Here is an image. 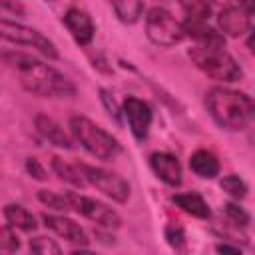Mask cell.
Masks as SVG:
<instances>
[{
	"label": "cell",
	"instance_id": "obj_1",
	"mask_svg": "<svg viewBox=\"0 0 255 255\" xmlns=\"http://www.w3.org/2000/svg\"><path fill=\"white\" fill-rule=\"evenodd\" d=\"M0 58L10 70H14L22 88L38 98H72L76 94V86L60 70L32 54L8 50L0 52Z\"/></svg>",
	"mask_w": 255,
	"mask_h": 255
},
{
	"label": "cell",
	"instance_id": "obj_2",
	"mask_svg": "<svg viewBox=\"0 0 255 255\" xmlns=\"http://www.w3.org/2000/svg\"><path fill=\"white\" fill-rule=\"evenodd\" d=\"M205 106L211 120L221 129H227V131L245 129L253 120V112H255V104L249 94L227 88V86L211 88L205 94Z\"/></svg>",
	"mask_w": 255,
	"mask_h": 255
},
{
	"label": "cell",
	"instance_id": "obj_3",
	"mask_svg": "<svg viewBox=\"0 0 255 255\" xmlns=\"http://www.w3.org/2000/svg\"><path fill=\"white\" fill-rule=\"evenodd\" d=\"M187 56L199 72L215 82L233 84L243 78L241 66L225 50V46H193L187 50Z\"/></svg>",
	"mask_w": 255,
	"mask_h": 255
},
{
	"label": "cell",
	"instance_id": "obj_4",
	"mask_svg": "<svg viewBox=\"0 0 255 255\" xmlns=\"http://www.w3.org/2000/svg\"><path fill=\"white\" fill-rule=\"evenodd\" d=\"M70 133H72L74 141H78L96 159L112 161L122 151L120 141L110 131H106L102 126H98L96 122H92L86 116L70 118Z\"/></svg>",
	"mask_w": 255,
	"mask_h": 255
},
{
	"label": "cell",
	"instance_id": "obj_5",
	"mask_svg": "<svg viewBox=\"0 0 255 255\" xmlns=\"http://www.w3.org/2000/svg\"><path fill=\"white\" fill-rule=\"evenodd\" d=\"M0 40H6L10 44H18V46H28L32 50H36L38 54L46 56L48 60H58V48L56 44L44 36L40 30L24 24V22H16L10 18H2L0 16Z\"/></svg>",
	"mask_w": 255,
	"mask_h": 255
},
{
	"label": "cell",
	"instance_id": "obj_6",
	"mask_svg": "<svg viewBox=\"0 0 255 255\" xmlns=\"http://www.w3.org/2000/svg\"><path fill=\"white\" fill-rule=\"evenodd\" d=\"M145 36L159 48H173L185 38L181 22L163 6H153L145 12Z\"/></svg>",
	"mask_w": 255,
	"mask_h": 255
},
{
	"label": "cell",
	"instance_id": "obj_7",
	"mask_svg": "<svg viewBox=\"0 0 255 255\" xmlns=\"http://www.w3.org/2000/svg\"><path fill=\"white\" fill-rule=\"evenodd\" d=\"M78 167L88 185L96 187L98 191H102L106 197H110L116 203H128L131 187H129L128 179H124L120 173L110 171L106 167L88 165V163H78Z\"/></svg>",
	"mask_w": 255,
	"mask_h": 255
},
{
	"label": "cell",
	"instance_id": "obj_8",
	"mask_svg": "<svg viewBox=\"0 0 255 255\" xmlns=\"http://www.w3.org/2000/svg\"><path fill=\"white\" fill-rule=\"evenodd\" d=\"M68 201L72 205L74 211H78L80 215H84L86 219H90L92 223L104 227V229H120L122 227V215L110 207L108 203L96 199V197H88L76 191H68Z\"/></svg>",
	"mask_w": 255,
	"mask_h": 255
},
{
	"label": "cell",
	"instance_id": "obj_9",
	"mask_svg": "<svg viewBox=\"0 0 255 255\" xmlns=\"http://www.w3.org/2000/svg\"><path fill=\"white\" fill-rule=\"evenodd\" d=\"M251 10L253 6L251 4H229V6H223L215 20H217V32L225 38H241L243 34H249L251 32Z\"/></svg>",
	"mask_w": 255,
	"mask_h": 255
},
{
	"label": "cell",
	"instance_id": "obj_10",
	"mask_svg": "<svg viewBox=\"0 0 255 255\" xmlns=\"http://www.w3.org/2000/svg\"><path fill=\"white\" fill-rule=\"evenodd\" d=\"M120 108H122V116L126 118L131 135L137 141H143L147 137L149 128H151V122H153V110H151V106L145 100H141V98L128 96L122 102Z\"/></svg>",
	"mask_w": 255,
	"mask_h": 255
},
{
	"label": "cell",
	"instance_id": "obj_11",
	"mask_svg": "<svg viewBox=\"0 0 255 255\" xmlns=\"http://www.w3.org/2000/svg\"><path fill=\"white\" fill-rule=\"evenodd\" d=\"M64 26L68 28L70 36L74 38V42L78 46H90L94 36H96V24L92 20V16L80 8V6H70L64 16H62Z\"/></svg>",
	"mask_w": 255,
	"mask_h": 255
},
{
	"label": "cell",
	"instance_id": "obj_12",
	"mask_svg": "<svg viewBox=\"0 0 255 255\" xmlns=\"http://www.w3.org/2000/svg\"><path fill=\"white\" fill-rule=\"evenodd\" d=\"M42 221H44V225L52 231V233H56L58 237H62V239H66L68 243H72V245H80V247H84V245H88V233H86V229L78 223V221H74V219H70V217H66V215H62V213H44L42 215Z\"/></svg>",
	"mask_w": 255,
	"mask_h": 255
},
{
	"label": "cell",
	"instance_id": "obj_13",
	"mask_svg": "<svg viewBox=\"0 0 255 255\" xmlns=\"http://www.w3.org/2000/svg\"><path fill=\"white\" fill-rule=\"evenodd\" d=\"M149 167L155 173V177L169 187H179L183 181L181 161L169 151H153L149 155Z\"/></svg>",
	"mask_w": 255,
	"mask_h": 255
},
{
	"label": "cell",
	"instance_id": "obj_14",
	"mask_svg": "<svg viewBox=\"0 0 255 255\" xmlns=\"http://www.w3.org/2000/svg\"><path fill=\"white\" fill-rule=\"evenodd\" d=\"M34 126H36V131L52 145L56 147H62V149H72L74 143H72V137L70 133L62 128L60 122H56L52 116H46V114H38L34 118Z\"/></svg>",
	"mask_w": 255,
	"mask_h": 255
},
{
	"label": "cell",
	"instance_id": "obj_15",
	"mask_svg": "<svg viewBox=\"0 0 255 255\" xmlns=\"http://www.w3.org/2000/svg\"><path fill=\"white\" fill-rule=\"evenodd\" d=\"M183 36L191 38L195 46H225V38L217 32V28L199 20H183L181 22Z\"/></svg>",
	"mask_w": 255,
	"mask_h": 255
},
{
	"label": "cell",
	"instance_id": "obj_16",
	"mask_svg": "<svg viewBox=\"0 0 255 255\" xmlns=\"http://www.w3.org/2000/svg\"><path fill=\"white\" fill-rule=\"evenodd\" d=\"M189 169L201 179H215L221 171V163L209 149H195L189 155Z\"/></svg>",
	"mask_w": 255,
	"mask_h": 255
},
{
	"label": "cell",
	"instance_id": "obj_17",
	"mask_svg": "<svg viewBox=\"0 0 255 255\" xmlns=\"http://www.w3.org/2000/svg\"><path fill=\"white\" fill-rule=\"evenodd\" d=\"M171 201L187 215L191 217H197V219H209L211 215V209H209V203L203 199V195L195 193V191H187V193H175L171 197Z\"/></svg>",
	"mask_w": 255,
	"mask_h": 255
},
{
	"label": "cell",
	"instance_id": "obj_18",
	"mask_svg": "<svg viewBox=\"0 0 255 255\" xmlns=\"http://www.w3.org/2000/svg\"><path fill=\"white\" fill-rule=\"evenodd\" d=\"M4 219L6 223L12 227V229H20L24 233H32L36 231L38 223H36V217L32 215V211H28L24 205L20 203H8L4 205Z\"/></svg>",
	"mask_w": 255,
	"mask_h": 255
},
{
	"label": "cell",
	"instance_id": "obj_19",
	"mask_svg": "<svg viewBox=\"0 0 255 255\" xmlns=\"http://www.w3.org/2000/svg\"><path fill=\"white\" fill-rule=\"evenodd\" d=\"M52 171H54L64 183H70L72 187L82 189V187L88 185L86 179L82 177V171H80L78 163H70V161H66V159L58 157V155L52 157Z\"/></svg>",
	"mask_w": 255,
	"mask_h": 255
},
{
	"label": "cell",
	"instance_id": "obj_20",
	"mask_svg": "<svg viewBox=\"0 0 255 255\" xmlns=\"http://www.w3.org/2000/svg\"><path fill=\"white\" fill-rule=\"evenodd\" d=\"M112 10L122 24L131 26L143 16L145 6L143 2H137V0H124V2H112Z\"/></svg>",
	"mask_w": 255,
	"mask_h": 255
},
{
	"label": "cell",
	"instance_id": "obj_21",
	"mask_svg": "<svg viewBox=\"0 0 255 255\" xmlns=\"http://www.w3.org/2000/svg\"><path fill=\"white\" fill-rule=\"evenodd\" d=\"M165 241L167 245L175 251V255H187L189 253V243L185 237V229L179 223H169L165 225Z\"/></svg>",
	"mask_w": 255,
	"mask_h": 255
},
{
	"label": "cell",
	"instance_id": "obj_22",
	"mask_svg": "<svg viewBox=\"0 0 255 255\" xmlns=\"http://www.w3.org/2000/svg\"><path fill=\"white\" fill-rule=\"evenodd\" d=\"M28 247H30L32 255H64L62 247L58 245V241L48 237V235H34V237H30Z\"/></svg>",
	"mask_w": 255,
	"mask_h": 255
},
{
	"label": "cell",
	"instance_id": "obj_23",
	"mask_svg": "<svg viewBox=\"0 0 255 255\" xmlns=\"http://www.w3.org/2000/svg\"><path fill=\"white\" fill-rule=\"evenodd\" d=\"M219 185H221V189H223L231 199H235V201L243 199V197L247 195V191H249L247 183H245L239 175H235V173H227V175H223L221 181H219Z\"/></svg>",
	"mask_w": 255,
	"mask_h": 255
},
{
	"label": "cell",
	"instance_id": "obj_24",
	"mask_svg": "<svg viewBox=\"0 0 255 255\" xmlns=\"http://www.w3.org/2000/svg\"><path fill=\"white\" fill-rule=\"evenodd\" d=\"M38 201L58 213H66L68 209H72L68 195L66 193H56V191H48V189H40L38 191Z\"/></svg>",
	"mask_w": 255,
	"mask_h": 255
},
{
	"label": "cell",
	"instance_id": "obj_25",
	"mask_svg": "<svg viewBox=\"0 0 255 255\" xmlns=\"http://www.w3.org/2000/svg\"><path fill=\"white\" fill-rule=\"evenodd\" d=\"M183 10V20H199V22H207L211 16V6L207 2L201 0H191V2H183L181 4Z\"/></svg>",
	"mask_w": 255,
	"mask_h": 255
},
{
	"label": "cell",
	"instance_id": "obj_26",
	"mask_svg": "<svg viewBox=\"0 0 255 255\" xmlns=\"http://www.w3.org/2000/svg\"><path fill=\"white\" fill-rule=\"evenodd\" d=\"M223 213H225L227 221H229L231 225H235V227L247 229L249 223H251V215H249L239 203H235V201H227V203L223 205Z\"/></svg>",
	"mask_w": 255,
	"mask_h": 255
},
{
	"label": "cell",
	"instance_id": "obj_27",
	"mask_svg": "<svg viewBox=\"0 0 255 255\" xmlns=\"http://www.w3.org/2000/svg\"><path fill=\"white\" fill-rule=\"evenodd\" d=\"M20 249V239L10 225H0V253H14Z\"/></svg>",
	"mask_w": 255,
	"mask_h": 255
},
{
	"label": "cell",
	"instance_id": "obj_28",
	"mask_svg": "<svg viewBox=\"0 0 255 255\" xmlns=\"http://www.w3.org/2000/svg\"><path fill=\"white\" fill-rule=\"evenodd\" d=\"M100 100H102L104 108L108 110V116L120 124V120H122V108H120L118 102L114 100V94H110L106 88H102V90H100Z\"/></svg>",
	"mask_w": 255,
	"mask_h": 255
},
{
	"label": "cell",
	"instance_id": "obj_29",
	"mask_svg": "<svg viewBox=\"0 0 255 255\" xmlns=\"http://www.w3.org/2000/svg\"><path fill=\"white\" fill-rule=\"evenodd\" d=\"M26 171H28V175H30L32 179H38V181H46V179H48L46 167H44L42 161L36 159V157H28V159H26Z\"/></svg>",
	"mask_w": 255,
	"mask_h": 255
},
{
	"label": "cell",
	"instance_id": "obj_30",
	"mask_svg": "<svg viewBox=\"0 0 255 255\" xmlns=\"http://www.w3.org/2000/svg\"><path fill=\"white\" fill-rule=\"evenodd\" d=\"M215 251H217L219 255H243V249H241L237 243H229V241L217 243V245H215Z\"/></svg>",
	"mask_w": 255,
	"mask_h": 255
},
{
	"label": "cell",
	"instance_id": "obj_31",
	"mask_svg": "<svg viewBox=\"0 0 255 255\" xmlns=\"http://www.w3.org/2000/svg\"><path fill=\"white\" fill-rule=\"evenodd\" d=\"M0 10H8V12L16 14V16H24L26 14L24 4H20V2H0Z\"/></svg>",
	"mask_w": 255,
	"mask_h": 255
},
{
	"label": "cell",
	"instance_id": "obj_32",
	"mask_svg": "<svg viewBox=\"0 0 255 255\" xmlns=\"http://www.w3.org/2000/svg\"><path fill=\"white\" fill-rule=\"evenodd\" d=\"M72 255H100V253H96V251H90V249H76Z\"/></svg>",
	"mask_w": 255,
	"mask_h": 255
},
{
	"label": "cell",
	"instance_id": "obj_33",
	"mask_svg": "<svg viewBox=\"0 0 255 255\" xmlns=\"http://www.w3.org/2000/svg\"><path fill=\"white\" fill-rule=\"evenodd\" d=\"M0 255H8V253H0Z\"/></svg>",
	"mask_w": 255,
	"mask_h": 255
}]
</instances>
